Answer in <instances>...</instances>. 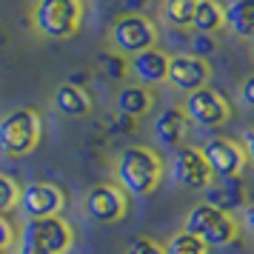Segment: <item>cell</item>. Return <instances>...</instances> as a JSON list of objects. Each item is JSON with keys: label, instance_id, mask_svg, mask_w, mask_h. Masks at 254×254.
<instances>
[{"label": "cell", "instance_id": "5bb4252c", "mask_svg": "<svg viewBox=\"0 0 254 254\" xmlns=\"http://www.w3.org/2000/svg\"><path fill=\"white\" fill-rule=\"evenodd\" d=\"M169 55L163 52V49H146V52H140L134 58H128V71L137 77L140 86H157V83L166 80V74H169Z\"/></svg>", "mask_w": 254, "mask_h": 254}, {"label": "cell", "instance_id": "d6986e66", "mask_svg": "<svg viewBox=\"0 0 254 254\" xmlns=\"http://www.w3.org/2000/svg\"><path fill=\"white\" fill-rule=\"evenodd\" d=\"M226 26L231 29V35L254 40V0H234L226 9Z\"/></svg>", "mask_w": 254, "mask_h": 254}, {"label": "cell", "instance_id": "52a82bcc", "mask_svg": "<svg viewBox=\"0 0 254 254\" xmlns=\"http://www.w3.org/2000/svg\"><path fill=\"white\" fill-rule=\"evenodd\" d=\"M183 112H186V117H189L194 126L217 128V126H223V123H229L231 106H229V100H226L217 89L203 86V89H194V92L186 94Z\"/></svg>", "mask_w": 254, "mask_h": 254}, {"label": "cell", "instance_id": "83f0119b", "mask_svg": "<svg viewBox=\"0 0 254 254\" xmlns=\"http://www.w3.org/2000/svg\"><path fill=\"white\" fill-rule=\"evenodd\" d=\"M120 3H123V9H128V14H137L149 6V0H120Z\"/></svg>", "mask_w": 254, "mask_h": 254}, {"label": "cell", "instance_id": "7c38bea8", "mask_svg": "<svg viewBox=\"0 0 254 254\" xmlns=\"http://www.w3.org/2000/svg\"><path fill=\"white\" fill-rule=\"evenodd\" d=\"M208 77H211V66L206 60L194 58V55H174L169 60V74H166V83L172 89H180V92H194V89H203L208 86Z\"/></svg>", "mask_w": 254, "mask_h": 254}, {"label": "cell", "instance_id": "484cf974", "mask_svg": "<svg viewBox=\"0 0 254 254\" xmlns=\"http://www.w3.org/2000/svg\"><path fill=\"white\" fill-rule=\"evenodd\" d=\"M12 243H14V226L6 217H0V254L6 252Z\"/></svg>", "mask_w": 254, "mask_h": 254}, {"label": "cell", "instance_id": "30bf717a", "mask_svg": "<svg viewBox=\"0 0 254 254\" xmlns=\"http://www.w3.org/2000/svg\"><path fill=\"white\" fill-rule=\"evenodd\" d=\"M203 157H206L208 169H211V177H234L246 169L249 163V154L237 140L229 137H214L203 146Z\"/></svg>", "mask_w": 254, "mask_h": 254}, {"label": "cell", "instance_id": "603a6c76", "mask_svg": "<svg viewBox=\"0 0 254 254\" xmlns=\"http://www.w3.org/2000/svg\"><path fill=\"white\" fill-rule=\"evenodd\" d=\"M217 49H220V43L214 40V35H200V32H194V35H191V52H189V55L206 60V58H211Z\"/></svg>", "mask_w": 254, "mask_h": 254}, {"label": "cell", "instance_id": "d4e9b609", "mask_svg": "<svg viewBox=\"0 0 254 254\" xmlns=\"http://www.w3.org/2000/svg\"><path fill=\"white\" fill-rule=\"evenodd\" d=\"M100 63H106V74H109V77H115V80H120V77H126V66H128V60H123L120 58V55H112V52H109V55H100Z\"/></svg>", "mask_w": 254, "mask_h": 254}, {"label": "cell", "instance_id": "8992f818", "mask_svg": "<svg viewBox=\"0 0 254 254\" xmlns=\"http://www.w3.org/2000/svg\"><path fill=\"white\" fill-rule=\"evenodd\" d=\"M112 43H115V52L126 55V58H134L146 49L157 46V37H160V29L154 20H149L143 12L137 14H120L115 23H112Z\"/></svg>", "mask_w": 254, "mask_h": 254}, {"label": "cell", "instance_id": "7a4b0ae2", "mask_svg": "<svg viewBox=\"0 0 254 254\" xmlns=\"http://www.w3.org/2000/svg\"><path fill=\"white\" fill-rule=\"evenodd\" d=\"M43 134V117L37 109H14L0 117V157L20 160L37 146Z\"/></svg>", "mask_w": 254, "mask_h": 254}, {"label": "cell", "instance_id": "6da1fadb", "mask_svg": "<svg viewBox=\"0 0 254 254\" xmlns=\"http://www.w3.org/2000/svg\"><path fill=\"white\" fill-rule=\"evenodd\" d=\"M117 186L134 197L151 194L163 180V160L160 154L149 146H128L117 154L115 163Z\"/></svg>", "mask_w": 254, "mask_h": 254}, {"label": "cell", "instance_id": "9c48e42d", "mask_svg": "<svg viewBox=\"0 0 254 254\" xmlns=\"http://www.w3.org/2000/svg\"><path fill=\"white\" fill-rule=\"evenodd\" d=\"M169 174H172L174 183L180 186V189H186V191H203V189L214 180L206 157H203V151L191 149V146L174 151L172 166H169Z\"/></svg>", "mask_w": 254, "mask_h": 254}, {"label": "cell", "instance_id": "ac0fdd59", "mask_svg": "<svg viewBox=\"0 0 254 254\" xmlns=\"http://www.w3.org/2000/svg\"><path fill=\"white\" fill-rule=\"evenodd\" d=\"M226 26V9L217 0H197L194 17H191V29L200 35H217Z\"/></svg>", "mask_w": 254, "mask_h": 254}, {"label": "cell", "instance_id": "7402d4cb", "mask_svg": "<svg viewBox=\"0 0 254 254\" xmlns=\"http://www.w3.org/2000/svg\"><path fill=\"white\" fill-rule=\"evenodd\" d=\"M20 200V186L14 183L9 174H0V217L6 211H12Z\"/></svg>", "mask_w": 254, "mask_h": 254}, {"label": "cell", "instance_id": "cb8c5ba5", "mask_svg": "<svg viewBox=\"0 0 254 254\" xmlns=\"http://www.w3.org/2000/svg\"><path fill=\"white\" fill-rule=\"evenodd\" d=\"M126 254H166V249L154 237H134L126 246Z\"/></svg>", "mask_w": 254, "mask_h": 254}, {"label": "cell", "instance_id": "277c9868", "mask_svg": "<svg viewBox=\"0 0 254 254\" xmlns=\"http://www.w3.org/2000/svg\"><path fill=\"white\" fill-rule=\"evenodd\" d=\"M83 0H37L32 12V26L49 40H66L80 29Z\"/></svg>", "mask_w": 254, "mask_h": 254}, {"label": "cell", "instance_id": "ba28073f", "mask_svg": "<svg viewBox=\"0 0 254 254\" xmlns=\"http://www.w3.org/2000/svg\"><path fill=\"white\" fill-rule=\"evenodd\" d=\"M128 208V194L117 183H97L83 197V211L92 223H117Z\"/></svg>", "mask_w": 254, "mask_h": 254}, {"label": "cell", "instance_id": "f1b7e54d", "mask_svg": "<svg viewBox=\"0 0 254 254\" xmlns=\"http://www.w3.org/2000/svg\"><path fill=\"white\" fill-rule=\"evenodd\" d=\"M246 154H249V160L254 163V128L246 134Z\"/></svg>", "mask_w": 254, "mask_h": 254}, {"label": "cell", "instance_id": "8fae6325", "mask_svg": "<svg viewBox=\"0 0 254 254\" xmlns=\"http://www.w3.org/2000/svg\"><path fill=\"white\" fill-rule=\"evenodd\" d=\"M17 206L23 208V214L29 220L58 217L63 206H66V194L55 183H29L26 189H20Z\"/></svg>", "mask_w": 254, "mask_h": 254}, {"label": "cell", "instance_id": "44dd1931", "mask_svg": "<svg viewBox=\"0 0 254 254\" xmlns=\"http://www.w3.org/2000/svg\"><path fill=\"white\" fill-rule=\"evenodd\" d=\"M166 254H208V246L203 240H197L194 234H189V231H174L169 243L163 246Z\"/></svg>", "mask_w": 254, "mask_h": 254}, {"label": "cell", "instance_id": "4fadbf2b", "mask_svg": "<svg viewBox=\"0 0 254 254\" xmlns=\"http://www.w3.org/2000/svg\"><path fill=\"white\" fill-rule=\"evenodd\" d=\"M203 203L231 214V211H237L246 203V183L240 180V174H234V177H214L203 189Z\"/></svg>", "mask_w": 254, "mask_h": 254}, {"label": "cell", "instance_id": "2e32d148", "mask_svg": "<svg viewBox=\"0 0 254 254\" xmlns=\"http://www.w3.org/2000/svg\"><path fill=\"white\" fill-rule=\"evenodd\" d=\"M186 126H189V117H186L183 106H172V109H166L157 115L154 120V137L160 140L163 146H180V140L186 137Z\"/></svg>", "mask_w": 254, "mask_h": 254}, {"label": "cell", "instance_id": "e0dca14e", "mask_svg": "<svg viewBox=\"0 0 254 254\" xmlns=\"http://www.w3.org/2000/svg\"><path fill=\"white\" fill-rule=\"evenodd\" d=\"M117 112L123 117H143L151 112V106H154V94H151L149 86H123L120 92H117Z\"/></svg>", "mask_w": 254, "mask_h": 254}, {"label": "cell", "instance_id": "9a60e30c", "mask_svg": "<svg viewBox=\"0 0 254 254\" xmlns=\"http://www.w3.org/2000/svg\"><path fill=\"white\" fill-rule=\"evenodd\" d=\"M55 109H58L63 117H71V120H80L92 112V94L86 92L77 83H60L55 89Z\"/></svg>", "mask_w": 254, "mask_h": 254}, {"label": "cell", "instance_id": "ffe728a7", "mask_svg": "<svg viewBox=\"0 0 254 254\" xmlns=\"http://www.w3.org/2000/svg\"><path fill=\"white\" fill-rule=\"evenodd\" d=\"M194 9H197V0H163V20L169 26L186 29V26H191Z\"/></svg>", "mask_w": 254, "mask_h": 254}, {"label": "cell", "instance_id": "3957f363", "mask_svg": "<svg viewBox=\"0 0 254 254\" xmlns=\"http://www.w3.org/2000/svg\"><path fill=\"white\" fill-rule=\"evenodd\" d=\"M74 243V231L66 220L60 217H37L26 220L17 254H66Z\"/></svg>", "mask_w": 254, "mask_h": 254}, {"label": "cell", "instance_id": "5b68a950", "mask_svg": "<svg viewBox=\"0 0 254 254\" xmlns=\"http://www.w3.org/2000/svg\"><path fill=\"white\" fill-rule=\"evenodd\" d=\"M186 231L203 240L208 249H223L237 237V223L229 211H220L208 203H197L186 214Z\"/></svg>", "mask_w": 254, "mask_h": 254}, {"label": "cell", "instance_id": "f546056e", "mask_svg": "<svg viewBox=\"0 0 254 254\" xmlns=\"http://www.w3.org/2000/svg\"><path fill=\"white\" fill-rule=\"evenodd\" d=\"M246 226H249V229L254 231V206L246 208Z\"/></svg>", "mask_w": 254, "mask_h": 254}, {"label": "cell", "instance_id": "4316f807", "mask_svg": "<svg viewBox=\"0 0 254 254\" xmlns=\"http://www.w3.org/2000/svg\"><path fill=\"white\" fill-rule=\"evenodd\" d=\"M240 97H243V103H246V106H252V109H254V74H249V77L243 80Z\"/></svg>", "mask_w": 254, "mask_h": 254}]
</instances>
